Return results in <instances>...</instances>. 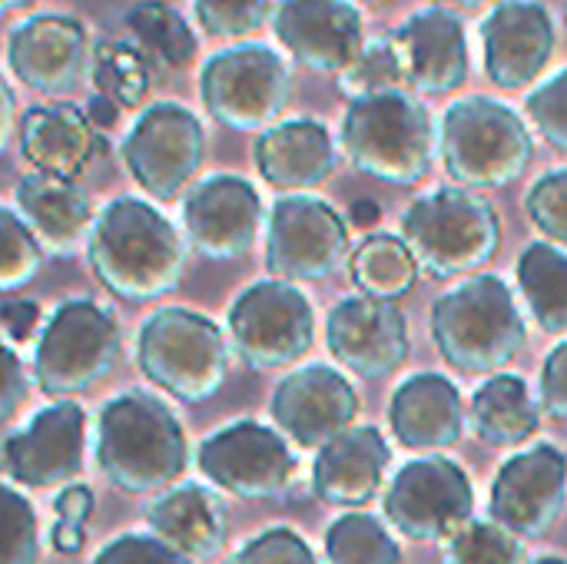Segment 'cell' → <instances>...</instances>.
<instances>
[{
    "mask_svg": "<svg viewBox=\"0 0 567 564\" xmlns=\"http://www.w3.org/2000/svg\"><path fill=\"white\" fill-rule=\"evenodd\" d=\"M86 256L106 293L126 302H153L179 289L189 243L153 203L116 196L96 213Z\"/></svg>",
    "mask_w": 567,
    "mask_h": 564,
    "instance_id": "6da1fadb",
    "label": "cell"
},
{
    "mask_svg": "<svg viewBox=\"0 0 567 564\" xmlns=\"http://www.w3.org/2000/svg\"><path fill=\"white\" fill-rule=\"evenodd\" d=\"M189 462L176 412L153 392L130 389L110 399L96 425V465L126 495L173 489Z\"/></svg>",
    "mask_w": 567,
    "mask_h": 564,
    "instance_id": "7a4b0ae2",
    "label": "cell"
},
{
    "mask_svg": "<svg viewBox=\"0 0 567 564\" xmlns=\"http://www.w3.org/2000/svg\"><path fill=\"white\" fill-rule=\"evenodd\" d=\"M339 140L359 173L392 186H419L439 150L435 120L412 90L349 100Z\"/></svg>",
    "mask_w": 567,
    "mask_h": 564,
    "instance_id": "3957f363",
    "label": "cell"
},
{
    "mask_svg": "<svg viewBox=\"0 0 567 564\" xmlns=\"http://www.w3.org/2000/svg\"><path fill=\"white\" fill-rule=\"evenodd\" d=\"M445 173L465 189H502L525 176L535 136L525 116L498 96L472 93L445 106L439 123Z\"/></svg>",
    "mask_w": 567,
    "mask_h": 564,
    "instance_id": "277c9868",
    "label": "cell"
},
{
    "mask_svg": "<svg viewBox=\"0 0 567 564\" xmlns=\"http://www.w3.org/2000/svg\"><path fill=\"white\" fill-rule=\"evenodd\" d=\"M432 339L455 372L495 376L525 349L528 329L512 289L498 276H472L439 296Z\"/></svg>",
    "mask_w": 567,
    "mask_h": 564,
    "instance_id": "5b68a950",
    "label": "cell"
},
{
    "mask_svg": "<svg viewBox=\"0 0 567 564\" xmlns=\"http://www.w3.org/2000/svg\"><path fill=\"white\" fill-rule=\"evenodd\" d=\"M402 239L432 279H458L495 259L502 226L485 196L465 186H442L405 209Z\"/></svg>",
    "mask_w": 567,
    "mask_h": 564,
    "instance_id": "8992f818",
    "label": "cell"
},
{
    "mask_svg": "<svg viewBox=\"0 0 567 564\" xmlns=\"http://www.w3.org/2000/svg\"><path fill=\"white\" fill-rule=\"evenodd\" d=\"M136 362L163 392L186 406H199L223 389L229 372V346L209 316L163 306L140 329Z\"/></svg>",
    "mask_w": 567,
    "mask_h": 564,
    "instance_id": "52a82bcc",
    "label": "cell"
},
{
    "mask_svg": "<svg viewBox=\"0 0 567 564\" xmlns=\"http://www.w3.org/2000/svg\"><path fill=\"white\" fill-rule=\"evenodd\" d=\"M289 93V57L262 40L219 47L199 66V100L206 113L239 133H266L276 126Z\"/></svg>",
    "mask_w": 567,
    "mask_h": 564,
    "instance_id": "ba28073f",
    "label": "cell"
},
{
    "mask_svg": "<svg viewBox=\"0 0 567 564\" xmlns=\"http://www.w3.org/2000/svg\"><path fill=\"white\" fill-rule=\"evenodd\" d=\"M120 362L116 319L90 302H63L43 326L33 352V382L50 399H73L106 379Z\"/></svg>",
    "mask_w": 567,
    "mask_h": 564,
    "instance_id": "9c48e42d",
    "label": "cell"
},
{
    "mask_svg": "<svg viewBox=\"0 0 567 564\" xmlns=\"http://www.w3.org/2000/svg\"><path fill=\"white\" fill-rule=\"evenodd\" d=\"M120 156L146 196L169 203L199 183L196 176L206 160V130L186 103L156 100L143 106L126 130Z\"/></svg>",
    "mask_w": 567,
    "mask_h": 564,
    "instance_id": "30bf717a",
    "label": "cell"
},
{
    "mask_svg": "<svg viewBox=\"0 0 567 564\" xmlns=\"http://www.w3.org/2000/svg\"><path fill=\"white\" fill-rule=\"evenodd\" d=\"M229 339L239 359L256 369H286L316 342V312L306 293L286 279L252 283L229 306Z\"/></svg>",
    "mask_w": 567,
    "mask_h": 564,
    "instance_id": "8fae6325",
    "label": "cell"
},
{
    "mask_svg": "<svg viewBox=\"0 0 567 564\" xmlns=\"http://www.w3.org/2000/svg\"><path fill=\"white\" fill-rule=\"evenodd\" d=\"M346 219L312 193H289L272 203L266 233V266L286 283H319L349 259Z\"/></svg>",
    "mask_w": 567,
    "mask_h": 564,
    "instance_id": "7c38bea8",
    "label": "cell"
},
{
    "mask_svg": "<svg viewBox=\"0 0 567 564\" xmlns=\"http://www.w3.org/2000/svg\"><path fill=\"white\" fill-rule=\"evenodd\" d=\"M475 492L465 469L445 455H425L399 469L385 492V519L412 542H452L472 525Z\"/></svg>",
    "mask_w": 567,
    "mask_h": 564,
    "instance_id": "4fadbf2b",
    "label": "cell"
},
{
    "mask_svg": "<svg viewBox=\"0 0 567 564\" xmlns=\"http://www.w3.org/2000/svg\"><path fill=\"white\" fill-rule=\"evenodd\" d=\"M3 57L20 86L43 96H63L90 80L93 43L83 20L43 10L20 17L7 30Z\"/></svg>",
    "mask_w": 567,
    "mask_h": 564,
    "instance_id": "5bb4252c",
    "label": "cell"
},
{
    "mask_svg": "<svg viewBox=\"0 0 567 564\" xmlns=\"http://www.w3.org/2000/svg\"><path fill=\"white\" fill-rule=\"evenodd\" d=\"M196 465L213 489L246 502L286 495L299 469L289 442L259 422H233L209 435L196 452Z\"/></svg>",
    "mask_w": 567,
    "mask_h": 564,
    "instance_id": "9a60e30c",
    "label": "cell"
},
{
    "mask_svg": "<svg viewBox=\"0 0 567 564\" xmlns=\"http://www.w3.org/2000/svg\"><path fill=\"white\" fill-rule=\"evenodd\" d=\"M485 76L502 90L542 83L555 50L558 20L545 0H498L478 23Z\"/></svg>",
    "mask_w": 567,
    "mask_h": 564,
    "instance_id": "2e32d148",
    "label": "cell"
},
{
    "mask_svg": "<svg viewBox=\"0 0 567 564\" xmlns=\"http://www.w3.org/2000/svg\"><path fill=\"white\" fill-rule=\"evenodd\" d=\"M269 27L289 60L336 76L352 66L369 40L355 0H276Z\"/></svg>",
    "mask_w": 567,
    "mask_h": 564,
    "instance_id": "e0dca14e",
    "label": "cell"
},
{
    "mask_svg": "<svg viewBox=\"0 0 567 564\" xmlns=\"http://www.w3.org/2000/svg\"><path fill=\"white\" fill-rule=\"evenodd\" d=\"M262 226L259 189L236 173L203 176L183 196V233L186 243L216 263L239 259L252 249Z\"/></svg>",
    "mask_w": 567,
    "mask_h": 564,
    "instance_id": "ac0fdd59",
    "label": "cell"
},
{
    "mask_svg": "<svg viewBox=\"0 0 567 564\" xmlns=\"http://www.w3.org/2000/svg\"><path fill=\"white\" fill-rule=\"evenodd\" d=\"M86 412L80 402L60 399L40 409L30 425L3 439V475L27 489H53L83 472Z\"/></svg>",
    "mask_w": 567,
    "mask_h": 564,
    "instance_id": "d6986e66",
    "label": "cell"
},
{
    "mask_svg": "<svg viewBox=\"0 0 567 564\" xmlns=\"http://www.w3.org/2000/svg\"><path fill=\"white\" fill-rule=\"evenodd\" d=\"M567 499V459L555 445H535L502 465L492 485V522L518 539H542Z\"/></svg>",
    "mask_w": 567,
    "mask_h": 564,
    "instance_id": "ffe728a7",
    "label": "cell"
},
{
    "mask_svg": "<svg viewBox=\"0 0 567 564\" xmlns=\"http://www.w3.org/2000/svg\"><path fill=\"white\" fill-rule=\"evenodd\" d=\"M326 342L339 366L362 379H385L409 359V322L395 302L349 296L326 319Z\"/></svg>",
    "mask_w": 567,
    "mask_h": 564,
    "instance_id": "44dd1931",
    "label": "cell"
},
{
    "mask_svg": "<svg viewBox=\"0 0 567 564\" xmlns=\"http://www.w3.org/2000/svg\"><path fill=\"white\" fill-rule=\"evenodd\" d=\"M359 392L329 366H306L286 376L272 392L276 425L302 449H326L352 429Z\"/></svg>",
    "mask_w": 567,
    "mask_h": 564,
    "instance_id": "7402d4cb",
    "label": "cell"
},
{
    "mask_svg": "<svg viewBox=\"0 0 567 564\" xmlns=\"http://www.w3.org/2000/svg\"><path fill=\"white\" fill-rule=\"evenodd\" d=\"M395 33L409 57L412 93L442 96L468 80L472 53H468V30L458 10L439 3L419 7L399 23Z\"/></svg>",
    "mask_w": 567,
    "mask_h": 564,
    "instance_id": "603a6c76",
    "label": "cell"
},
{
    "mask_svg": "<svg viewBox=\"0 0 567 564\" xmlns=\"http://www.w3.org/2000/svg\"><path fill=\"white\" fill-rule=\"evenodd\" d=\"M17 146L33 173L60 180L83 176L86 166L106 150L86 110L73 103H40L23 110L17 123Z\"/></svg>",
    "mask_w": 567,
    "mask_h": 564,
    "instance_id": "cb8c5ba5",
    "label": "cell"
},
{
    "mask_svg": "<svg viewBox=\"0 0 567 564\" xmlns=\"http://www.w3.org/2000/svg\"><path fill=\"white\" fill-rule=\"evenodd\" d=\"M252 160L259 176L289 193H306L322 186L336 170V140L326 123L309 116L279 120L266 133H259L252 146Z\"/></svg>",
    "mask_w": 567,
    "mask_h": 564,
    "instance_id": "d4e9b609",
    "label": "cell"
},
{
    "mask_svg": "<svg viewBox=\"0 0 567 564\" xmlns=\"http://www.w3.org/2000/svg\"><path fill=\"white\" fill-rule=\"evenodd\" d=\"M465 422L468 412L458 386L435 372L405 379L389 406V425L395 439L412 452H439L458 445Z\"/></svg>",
    "mask_w": 567,
    "mask_h": 564,
    "instance_id": "484cf974",
    "label": "cell"
},
{
    "mask_svg": "<svg viewBox=\"0 0 567 564\" xmlns=\"http://www.w3.org/2000/svg\"><path fill=\"white\" fill-rule=\"evenodd\" d=\"M389 442L372 425H352L326 449L312 465V489L322 502L355 509L375 499L389 472Z\"/></svg>",
    "mask_w": 567,
    "mask_h": 564,
    "instance_id": "4316f807",
    "label": "cell"
},
{
    "mask_svg": "<svg viewBox=\"0 0 567 564\" xmlns=\"http://www.w3.org/2000/svg\"><path fill=\"white\" fill-rule=\"evenodd\" d=\"M13 203H17L20 219L40 239V246L53 256L76 253L80 243L90 239L93 223H96L90 196L76 180L27 173L13 189Z\"/></svg>",
    "mask_w": 567,
    "mask_h": 564,
    "instance_id": "83f0119b",
    "label": "cell"
},
{
    "mask_svg": "<svg viewBox=\"0 0 567 564\" xmlns=\"http://www.w3.org/2000/svg\"><path fill=\"white\" fill-rule=\"evenodd\" d=\"M146 525L153 529V535H159L186 558L209 562L226 545L229 515H226V502L213 489L186 482L166 489L156 502H150Z\"/></svg>",
    "mask_w": 567,
    "mask_h": 564,
    "instance_id": "f1b7e54d",
    "label": "cell"
},
{
    "mask_svg": "<svg viewBox=\"0 0 567 564\" xmlns=\"http://www.w3.org/2000/svg\"><path fill=\"white\" fill-rule=\"evenodd\" d=\"M468 419L475 435L495 449L525 445L542 425L538 406L532 402V392L518 376H492L488 382H482L472 399Z\"/></svg>",
    "mask_w": 567,
    "mask_h": 564,
    "instance_id": "f546056e",
    "label": "cell"
},
{
    "mask_svg": "<svg viewBox=\"0 0 567 564\" xmlns=\"http://www.w3.org/2000/svg\"><path fill=\"white\" fill-rule=\"evenodd\" d=\"M123 23L130 30V40L146 53L150 63H159L166 70H186L196 57V30L193 23L169 3V0H136Z\"/></svg>",
    "mask_w": 567,
    "mask_h": 564,
    "instance_id": "4dcf8cb0",
    "label": "cell"
},
{
    "mask_svg": "<svg viewBox=\"0 0 567 564\" xmlns=\"http://www.w3.org/2000/svg\"><path fill=\"white\" fill-rule=\"evenodd\" d=\"M518 286L535 322L551 332H567V253L555 243H532L518 259Z\"/></svg>",
    "mask_w": 567,
    "mask_h": 564,
    "instance_id": "1f68e13d",
    "label": "cell"
},
{
    "mask_svg": "<svg viewBox=\"0 0 567 564\" xmlns=\"http://www.w3.org/2000/svg\"><path fill=\"white\" fill-rule=\"evenodd\" d=\"M419 259L409 249L405 239L392 236V233H375L369 239L359 243V249L352 253V279L362 289V296L382 299V302H395L405 293L415 289L419 283Z\"/></svg>",
    "mask_w": 567,
    "mask_h": 564,
    "instance_id": "d6a6232c",
    "label": "cell"
},
{
    "mask_svg": "<svg viewBox=\"0 0 567 564\" xmlns=\"http://www.w3.org/2000/svg\"><path fill=\"white\" fill-rule=\"evenodd\" d=\"M336 80L349 100L379 96V93H392V90H412L409 86V57H405L399 33L395 30L369 33L362 53Z\"/></svg>",
    "mask_w": 567,
    "mask_h": 564,
    "instance_id": "836d02e7",
    "label": "cell"
},
{
    "mask_svg": "<svg viewBox=\"0 0 567 564\" xmlns=\"http://www.w3.org/2000/svg\"><path fill=\"white\" fill-rule=\"evenodd\" d=\"M90 83L96 93L116 100L123 110H136L150 96V60L133 40H103L93 43Z\"/></svg>",
    "mask_w": 567,
    "mask_h": 564,
    "instance_id": "e575fe53",
    "label": "cell"
},
{
    "mask_svg": "<svg viewBox=\"0 0 567 564\" xmlns=\"http://www.w3.org/2000/svg\"><path fill=\"white\" fill-rule=\"evenodd\" d=\"M326 558L329 564H402V548L379 519L349 512L329 525Z\"/></svg>",
    "mask_w": 567,
    "mask_h": 564,
    "instance_id": "d590c367",
    "label": "cell"
},
{
    "mask_svg": "<svg viewBox=\"0 0 567 564\" xmlns=\"http://www.w3.org/2000/svg\"><path fill=\"white\" fill-rule=\"evenodd\" d=\"M442 564H528L518 535L495 522H472L442 545Z\"/></svg>",
    "mask_w": 567,
    "mask_h": 564,
    "instance_id": "8d00e7d4",
    "label": "cell"
},
{
    "mask_svg": "<svg viewBox=\"0 0 567 564\" xmlns=\"http://www.w3.org/2000/svg\"><path fill=\"white\" fill-rule=\"evenodd\" d=\"M276 0H193V17L216 40H249L272 20Z\"/></svg>",
    "mask_w": 567,
    "mask_h": 564,
    "instance_id": "74e56055",
    "label": "cell"
},
{
    "mask_svg": "<svg viewBox=\"0 0 567 564\" xmlns=\"http://www.w3.org/2000/svg\"><path fill=\"white\" fill-rule=\"evenodd\" d=\"M43 263V246L30 233V226L20 219V213L3 209L0 213V289L17 293L23 289Z\"/></svg>",
    "mask_w": 567,
    "mask_h": 564,
    "instance_id": "f35d334b",
    "label": "cell"
},
{
    "mask_svg": "<svg viewBox=\"0 0 567 564\" xmlns=\"http://www.w3.org/2000/svg\"><path fill=\"white\" fill-rule=\"evenodd\" d=\"M525 113L551 146L567 153V63L528 90Z\"/></svg>",
    "mask_w": 567,
    "mask_h": 564,
    "instance_id": "ab89813d",
    "label": "cell"
},
{
    "mask_svg": "<svg viewBox=\"0 0 567 564\" xmlns=\"http://www.w3.org/2000/svg\"><path fill=\"white\" fill-rule=\"evenodd\" d=\"M40 562V532L33 505L13 489H3V562L0 564H37Z\"/></svg>",
    "mask_w": 567,
    "mask_h": 564,
    "instance_id": "60d3db41",
    "label": "cell"
},
{
    "mask_svg": "<svg viewBox=\"0 0 567 564\" xmlns=\"http://www.w3.org/2000/svg\"><path fill=\"white\" fill-rule=\"evenodd\" d=\"M532 223L558 246L567 249V166L545 173L525 196Z\"/></svg>",
    "mask_w": 567,
    "mask_h": 564,
    "instance_id": "b9f144b4",
    "label": "cell"
},
{
    "mask_svg": "<svg viewBox=\"0 0 567 564\" xmlns=\"http://www.w3.org/2000/svg\"><path fill=\"white\" fill-rule=\"evenodd\" d=\"M223 564H322L292 529H266Z\"/></svg>",
    "mask_w": 567,
    "mask_h": 564,
    "instance_id": "7bdbcfd3",
    "label": "cell"
},
{
    "mask_svg": "<svg viewBox=\"0 0 567 564\" xmlns=\"http://www.w3.org/2000/svg\"><path fill=\"white\" fill-rule=\"evenodd\" d=\"M56 525L50 532V542L60 555H76L83 548V525L93 515V492L86 485H66L56 502Z\"/></svg>",
    "mask_w": 567,
    "mask_h": 564,
    "instance_id": "ee69618b",
    "label": "cell"
},
{
    "mask_svg": "<svg viewBox=\"0 0 567 564\" xmlns=\"http://www.w3.org/2000/svg\"><path fill=\"white\" fill-rule=\"evenodd\" d=\"M93 564H196L159 535H120L100 548Z\"/></svg>",
    "mask_w": 567,
    "mask_h": 564,
    "instance_id": "f6af8a7d",
    "label": "cell"
},
{
    "mask_svg": "<svg viewBox=\"0 0 567 564\" xmlns=\"http://www.w3.org/2000/svg\"><path fill=\"white\" fill-rule=\"evenodd\" d=\"M542 409L567 422V339L558 342L542 366Z\"/></svg>",
    "mask_w": 567,
    "mask_h": 564,
    "instance_id": "bcb514c9",
    "label": "cell"
},
{
    "mask_svg": "<svg viewBox=\"0 0 567 564\" xmlns=\"http://www.w3.org/2000/svg\"><path fill=\"white\" fill-rule=\"evenodd\" d=\"M30 379L23 362L17 359L13 346H3V389H0V422H10L13 412L27 402Z\"/></svg>",
    "mask_w": 567,
    "mask_h": 564,
    "instance_id": "7dc6e473",
    "label": "cell"
},
{
    "mask_svg": "<svg viewBox=\"0 0 567 564\" xmlns=\"http://www.w3.org/2000/svg\"><path fill=\"white\" fill-rule=\"evenodd\" d=\"M0 322L10 342H30L40 326V309L30 299H7L0 309Z\"/></svg>",
    "mask_w": 567,
    "mask_h": 564,
    "instance_id": "c3c4849f",
    "label": "cell"
},
{
    "mask_svg": "<svg viewBox=\"0 0 567 564\" xmlns=\"http://www.w3.org/2000/svg\"><path fill=\"white\" fill-rule=\"evenodd\" d=\"M86 116H90V123L100 130V133H106V130H113L116 123H120V103L116 100H110V96H103V93H93L90 100H86Z\"/></svg>",
    "mask_w": 567,
    "mask_h": 564,
    "instance_id": "681fc988",
    "label": "cell"
},
{
    "mask_svg": "<svg viewBox=\"0 0 567 564\" xmlns=\"http://www.w3.org/2000/svg\"><path fill=\"white\" fill-rule=\"evenodd\" d=\"M349 219H352V226H359V229H372V226H379L382 209H379V203H372V199H355L352 209H349Z\"/></svg>",
    "mask_w": 567,
    "mask_h": 564,
    "instance_id": "f907efd6",
    "label": "cell"
},
{
    "mask_svg": "<svg viewBox=\"0 0 567 564\" xmlns=\"http://www.w3.org/2000/svg\"><path fill=\"white\" fill-rule=\"evenodd\" d=\"M0 100H3V140H10V133H13V90H10V83H3V90H0Z\"/></svg>",
    "mask_w": 567,
    "mask_h": 564,
    "instance_id": "816d5d0a",
    "label": "cell"
},
{
    "mask_svg": "<svg viewBox=\"0 0 567 564\" xmlns=\"http://www.w3.org/2000/svg\"><path fill=\"white\" fill-rule=\"evenodd\" d=\"M439 7H452V10H478V7H495L498 0H435Z\"/></svg>",
    "mask_w": 567,
    "mask_h": 564,
    "instance_id": "f5cc1de1",
    "label": "cell"
},
{
    "mask_svg": "<svg viewBox=\"0 0 567 564\" xmlns=\"http://www.w3.org/2000/svg\"><path fill=\"white\" fill-rule=\"evenodd\" d=\"M30 3H33V0H3V10H7V13H20V10H27Z\"/></svg>",
    "mask_w": 567,
    "mask_h": 564,
    "instance_id": "db71d44e",
    "label": "cell"
},
{
    "mask_svg": "<svg viewBox=\"0 0 567 564\" xmlns=\"http://www.w3.org/2000/svg\"><path fill=\"white\" fill-rule=\"evenodd\" d=\"M528 564H567V562H561V558H551V555H548V558H535V562H528Z\"/></svg>",
    "mask_w": 567,
    "mask_h": 564,
    "instance_id": "11a10c76",
    "label": "cell"
},
{
    "mask_svg": "<svg viewBox=\"0 0 567 564\" xmlns=\"http://www.w3.org/2000/svg\"><path fill=\"white\" fill-rule=\"evenodd\" d=\"M362 3H382V0H362Z\"/></svg>",
    "mask_w": 567,
    "mask_h": 564,
    "instance_id": "9f6ffc18",
    "label": "cell"
}]
</instances>
